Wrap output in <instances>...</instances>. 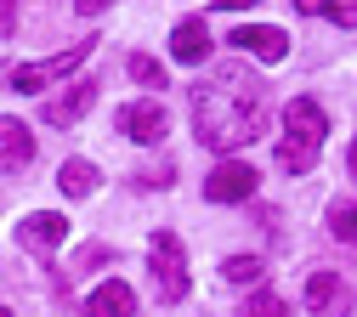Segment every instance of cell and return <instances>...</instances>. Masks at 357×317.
I'll return each mask as SVG.
<instances>
[{
	"instance_id": "6da1fadb",
	"label": "cell",
	"mask_w": 357,
	"mask_h": 317,
	"mask_svg": "<svg viewBox=\"0 0 357 317\" xmlns=\"http://www.w3.org/2000/svg\"><path fill=\"white\" fill-rule=\"evenodd\" d=\"M266 125V85L244 63H221L210 79L193 85V130L215 153L250 148Z\"/></svg>"
},
{
	"instance_id": "7a4b0ae2",
	"label": "cell",
	"mask_w": 357,
	"mask_h": 317,
	"mask_svg": "<svg viewBox=\"0 0 357 317\" xmlns=\"http://www.w3.org/2000/svg\"><path fill=\"white\" fill-rule=\"evenodd\" d=\"M324 136H329L324 108L312 102V97H295V102L284 108V142H278V164H284L289 176H306L312 164H318V153H324Z\"/></svg>"
},
{
	"instance_id": "3957f363",
	"label": "cell",
	"mask_w": 357,
	"mask_h": 317,
	"mask_svg": "<svg viewBox=\"0 0 357 317\" xmlns=\"http://www.w3.org/2000/svg\"><path fill=\"white\" fill-rule=\"evenodd\" d=\"M148 266H153V295L165 306H176V300L188 295V255H182V244H176V233H153Z\"/></svg>"
},
{
	"instance_id": "277c9868",
	"label": "cell",
	"mask_w": 357,
	"mask_h": 317,
	"mask_svg": "<svg viewBox=\"0 0 357 317\" xmlns=\"http://www.w3.org/2000/svg\"><path fill=\"white\" fill-rule=\"evenodd\" d=\"M91 45H97V40H74L68 52H57V57H46V63H23V68H12V91H40V85L63 79L68 68H79L85 57H91Z\"/></svg>"
},
{
	"instance_id": "5b68a950",
	"label": "cell",
	"mask_w": 357,
	"mask_h": 317,
	"mask_svg": "<svg viewBox=\"0 0 357 317\" xmlns=\"http://www.w3.org/2000/svg\"><path fill=\"white\" fill-rule=\"evenodd\" d=\"M119 130L130 136V142H142V148L165 142V130H170V119H165V102H159V97L125 102V108H119Z\"/></svg>"
},
{
	"instance_id": "8992f818",
	"label": "cell",
	"mask_w": 357,
	"mask_h": 317,
	"mask_svg": "<svg viewBox=\"0 0 357 317\" xmlns=\"http://www.w3.org/2000/svg\"><path fill=\"white\" fill-rule=\"evenodd\" d=\"M255 164H238V159H227V164H215L210 170V181H204V199H215V204H244V199H255Z\"/></svg>"
},
{
	"instance_id": "52a82bcc",
	"label": "cell",
	"mask_w": 357,
	"mask_h": 317,
	"mask_svg": "<svg viewBox=\"0 0 357 317\" xmlns=\"http://www.w3.org/2000/svg\"><path fill=\"white\" fill-rule=\"evenodd\" d=\"M17 238H23L29 249H40V255H52V249L68 238V221H63V215H52V210L23 215V221H17Z\"/></svg>"
},
{
	"instance_id": "ba28073f",
	"label": "cell",
	"mask_w": 357,
	"mask_h": 317,
	"mask_svg": "<svg viewBox=\"0 0 357 317\" xmlns=\"http://www.w3.org/2000/svg\"><path fill=\"white\" fill-rule=\"evenodd\" d=\"M91 97H97V79H74V85H63V97L46 102V125H74L85 108H91Z\"/></svg>"
},
{
	"instance_id": "9c48e42d",
	"label": "cell",
	"mask_w": 357,
	"mask_h": 317,
	"mask_svg": "<svg viewBox=\"0 0 357 317\" xmlns=\"http://www.w3.org/2000/svg\"><path fill=\"white\" fill-rule=\"evenodd\" d=\"M85 317H137V295H130L119 278H108L102 289H91V300H85Z\"/></svg>"
},
{
	"instance_id": "30bf717a",
	"label": "cell",
	"mask_w": 357,
	"mask_h": 317,
	"mask_svg": "<svg viewBox=\"0 0 357 317\" xmlns=\"http://www.w3.org/2000/svg\"><path fill=\"white\" fill-rule=\"evenodd\" d=\"M204 52H210V29H204V17L176 23V34H170V57H176V63H204Z\"/></svg>"
},
{
	"instance_id": "8fae6325",
	"label": "cell",
	"mask_w": 357,
	"mask_h": 317,
	"mask_svg": "<svg viewBox=\"0 0 357 317\" xmlns=\"http://www.w3.org/2000/svg\"><path fill=\"white\" fill-rule=\"evenodd\" d=\"M233 45H244V52H250V57H261V63H284V52H289L284 29H238V34H233Z\"/></svg>"
},
{
	"instance_id": "7c38bea8",
	"label": "cell",
	"mask_w": 357,
	"mask_h": 317,
	"mask_svg": "<svg viewBox=\"0 0 357 317\" xmlns=\"http://www.w3.org/2000/svg\"><path fill=\"white\" fill-rule=\"evenodd\" d=\"M340 306V272H312L306 278V311L312 317H329Z\"/></svg>"
},
{
	"instance_id": "4fadbf2b",
	"label": "cell",
	"mask_w": 357,
	"mask_h": 317,
	"mask_svg": "<svg viewBox=\"0 0 357 317\" xmlns=\"http://www.w3.org/2000/svg\"><path fill=\"white\" fill-rule=\"evenodd\" d=\"M0 136H6V176H17V170L34 159V136H29V125H17V119L0 125Z\"/></svg>"
},
{
	"instance_id": "5bb4252c",
	"label": "cell",
	"mask_w": 357,
	"mask_h": 317,
	"mask_svg": "<svg viewBox=\"0 0 357 317\" xmlns=\"http://www.w3.org/2000/svg\"><path fill=\"white\" fill-rule=\"evenodd\" d=\"M295 12L329 17V23H340V29H357V0H295Z\"/></svg>"
},
{
	"instance_id": "9a60e30c",
	"label": "cell",
	"mask_w": 357,
	"mask_h": 317,
	"mask_svg": "<svg viewBox=\"0 0 357 317\" xmlns=\"http://www.w3.org/2000/svg\"><path fill=\"white\" fill-rule=\"evenodd\" d=\"M57 187L68 193V199H85L97 187V164H85V159H68L63 170H57Z\"/></svg>"
},
{
	"instance_id": "2e32d148",
	"label": "cell",
	"mask_w": 357,
	"mask_h": 317,
	"mask_svg": "<svg viewBox=\"0 0 357 317\" xmlns=\"http://www.w3.org/2000/svg\"><path fill=\"white\" fill-rule=\"evenodd\" d=\"M221 278H227V284H255L261 278V261L255 255H233L227 266H221Z\"/></svg>"
},
{
	"instance_id": "e0dca14e",
	"label": "cell",
	"mask_w": 357,
	"mask_h": 317,
	"mask_svg": "<svg viewBox=\"0 0 357 317\" xmlns=\"http://www.w3.org/2000/svg\"><path fill=\"white\" fill-rule=\"evenodd\" d=\"M130 79H137V85H153V91H165V68H159L153 57H142V52L130 57Z\"/></svg>"
},
{
	"instance_id": "ac0fdd59",
	"label": "cell",
	"mask_w": 357,
	"mask_h": 317,
	"mask_svg": "<svg viewBox=\"0 0 357 317\" xmlns=\"http://www.w3.org/2000/svg\"><path fill=\"white\" fill-rule=\"evenodd\" d=\"M329 226H335V238L357 244V204H335V210H329Z\"/></svg>"
},
{
	"instance_id": "d6986e66",
	"label": "cell",
	"mask_w": 357,
	"mask_h": 317,
	"mask_svg": "<svg viewBox=\"0 0 357 317\" xmlns=\"http://www.w3.org/2000/svg\"><path fill=\"white\" fill-rule=\"evenodd\" d=\"M238 317H289V306H284L278 295H255V300H250Z\"/></svg>"
},
{
	"instance_id": "ffe728a7",
	"label": "cell",
	"mask_w": 357,
	"mask_h": 317,
	"mask_svg": "<svg viewBox=\"0 0 357 317\" xmlns=\"http://www.w3.org/2000/svg\"><path fill=\"white\" fill-rule=\"evenodd\" d=\"M68 6H74V12H85V17H97V12L108 6V0H68Z\"/></svg>"
},
{
	"instance_id": "44dd1931",
	"label": "cell",
	"mask_w": 357,
	"mask_h": 317,
	"mask_svg": "<svg viewBox=\"0 0 357 317\" xmlns=\"http://www.w3.org/2000/svg\"><path fill=\"white\" fill-rule=\"evenodd\" d=\"M221 12H244V6H255V0H215Z\"/></svg>"
},
{
	"instance_id": "7402d4cb",
	"label": "cell",
	"mask_w": 357,
	"mask_h": 317,
	"mask_svg": "<svg viewBox=\"0 0 357 317\" xmlns=\"http://www.w3.org/2000/svg\"><path fill=\"white\" fill-rule=\"evenodd\" d=\"M351 176H357V142H351Z\"/></svg>"
},
{
	"instance_id": "603a6c76",
	"label": "cell",
	"mask_w": 357,
	"mask_h": 317,
	"mask_svg": "<svg viewBox=\"0 0 357 317\" xmlns=\"http://www.w3.org/2000/svg\"><path fill=\"white\" fill-rule=\"evenodd\" d=\"M351 317H357V306H351Z\"/></svg>"
}]
</instances>
